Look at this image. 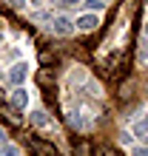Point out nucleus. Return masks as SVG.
I'll return each instance as SVG.
<instances>
[{"instance_id": "f8f14e48", "label": "nucleus", "mask_w": 148, "mask_h": 156, "mask_svg": "<svg viewBox=\"0 0 148 156\" xmlns=\"http://www.w3.org/2000/svg\"><path fill=\"white\" fill-rule=\"evenodd\" d=\"M97 156H117V151H111V148H103V151H100Z\"/></svg>"}, {"instance_id": "9b49d317", "label": "nucleus", "mask_w": 148, "mask_h": 156, "mask_svg": "<svg viewBox=\"0 0 148 156\" xmlns=\"http://www.w3.org/2000/svg\"><path fill=\"white\" fill-rule=\"evenodd\" d=\"M40 62L43 66H54V54L51 51H40Z\"/></svg>"}, {"instance_id": "a211bd4d", "label": "nucleus", "mask_w": 148, "mask_h": 156, "mask_svg": "<svg viewBox=\"0 0 148 156\" xmlns=\"http://www.w3.org/2000/svg\"><path fill=\"white\" fill-rule=\"evenodd\" d=\"M140 125H142V128H145V131H148V119H145V122H140Z\"/></svg>"}, {"instance_id": "9d476101", "label": "nucleus", "mask_w": 148, "mask_h": 156, "mask_svg": "<svg viewBox=\"0 0 148 156\" xmlns=\"http://www.w3.org/2000/svg\"><path fill=\"white\" fill-rule=\"evenodd\" d=\"M83 6H86V9H88V14H91V12H94V9L100 12V9H103L105 3H103V0H83Z\"/></svg>"}, {"instance_id": "f3484780", "label": "nucleus", "mask_w": 148, "mask_h": 156, "mask_svg": "<svg viewBox=\"0 0 148 156\" xmlns=\"http://www.w3.org/2000/svg\"><path fill=\"white\" fill-rule=\"evenodd\" d=\"M137 156H148V148H140V151H137Z\"/></svg>"}, {"instance_id": "f03ea898", "label": "nucleus", "mask_w": 148, "mask_h": 156, "mask_svg": "<svg viewBox=\"0 0 148 156\" xmlns=\"http://www.w3.org/2000/svg\"><path fill=\"white\" fill-rule=\"evenodd\" d=\"M0 114L6 116V122L12 125V128H20V125H23V116H20V111H17V108H12L9 102H6V105H0Z\"/></svg>"}, {"instance_id": "4468645a", "label": "nucleus", "mask_w": 148, "mask_h": 156, "mask_svg": "<svg viewBox=\"0 0 148 156\" xmlns=\"http://www.w3.org/2000/svg\"><path fill=\"white\" fill-rule=\"evenodd\" d=\"M63 6H77V3H83V0H60Z\"/></svg>"}, {"instance_id": "0eeeda50", "label": "nucleus", "mask_w": 148, "mask_h": 156, "mask_svg": "<svg viewBox=\"0 0 148 156\" xmlns=\"http://www.w3.org/2000/svg\"><path fill=\"white\" fill-rule=\"evenodd\" d=\"M74 156H94V145H91L88 139H80L77 145H74Z\"/></svg>"}, {"instance_id": "f257e3e1", "label": "nucleus", "mask_w": 148, "mask_h": 156, "mask_svg": "<svg viewBox=\"0 0 148 156\" xmlns=\"http://www.w3.org/2000/svg\"><path fill=\"white\" fill-rule=\"evenodd\" d=\"M26 145H29L31 156H60V153H57V148H54L51 142L37 139V136H29V139H26Z\"/></svg>"}, {"instance_id": "1a4fd4ad", "label": "nucleus", "mask_w": 148, "mask_h": 156, "mask_svg": "<svg viewBox=\"0 0 148 156\" xmlns=\"http://www.w3.org/2000/svg\"><path fill=\"white\" fill-rule=\"evenodd\" d=\"M0 156H20V151H17L14 145L6 142V145H0Z\"/></svg>"}, {"instance_id": "dca6fc26", "label": "nucleus", "mask_w": 148, "mask_h": 156, "mask_svg": "<svg viewBox=\"0 0 148 156\" xmlns=\"http://www.w3.org/2000/svg\"><path fill=\"white\" fill-rule=\"evenodd\" d=\"M6 139H9V136H6V131H3V128H0V145H6Z\"/></svg>"}, {"instance_id": "2eb2a0df", "label": "nucleus", "mask_w": 148, "mask_h": 156, "mask_svg": "<svg viewBox=\"0 0 148 156\" xmlns=\"http://www.w3.org/2000/svg\"><path fill=\"white\" fill-rule=\"evenodd\" d=\"M6 102H9V99H6V91L0 88V105H6Z\"/></svg>"}, {"instance_id": "39448f33", "label": "nucleus", "mask_w": 148, "mask_h": 156, "mask_svg": "<svg viewBox=\"0 0 148 156\" xmlns=\"http://www.w3.org/2000/svg\"><path fill=\"white\" fill-rule=\"evenodd\" d=\"M54 31H57L60 37H68V34H74V23L68 17H57V20H54Z\"/></svg>"}, {"instance_id": "423d86ee", "label": "nucleus", "mask_w": 148, "mask_h": 156, "mask_svg": "<svg viewBox=\"0 0 148 156\" xmlns=\"http://www.w3.org/2000/svg\"><path fill=\"white\" fill-rule=\"evenodd\" d=\"M26 74H29V66H26V62H17V66L12 68V74H9V77H12L14 85H20V82L26 80Z\"/></svg>"}, {"instance_id": "ddd939ff", "label": "nucleus", "mask_w": 148, "mask_h": 156, "mask_svg": "<svg viewBox=\"0 0 148 156\" xmlns=\"http://www.w3.org/2000/svg\"><path fill=\"white\" fill-rule=\"evenodd\" d=\"M9 3H12V9H23V3H26V0H9Z\"/></svg>"}, {"instance_id": "7ed1b4c3", "label": "nucleus", "mask_w": 148, "mask_h": 156, "mask_svg": "<svg viewBox=\"0 0 148 156\" xmlns=\"http://www.w3.org/2000/svg\"><path fill=\"white\" fill-rule=\"evenodd\" d=\"M100 26V17L97 14H83L77 23H74V29H80V31H94Z\"/></svg>"}, {"instance_id": "6ab92c4d", "label": "nucleus", "mask_w": 148, "mask_h": 156, "mask_svg": "<svg viewBox=\"0 0 148 156\" xmlns=\"http://www.w3.org/2000/svg\"><path fill=\"white\" fill-rule=\"evenodd\" d=\"M145 37H148V23H145Z\"/></svg>"}, {"instance_id": "20e7f679", "label": "nucleus", "mask_w": 148, "mask_h": 156, "mask_svg": "<svg viewBox=\"0 0 148 156\" xmlns=\"http://www.w3.org/2000/svg\"><path fill=\"white\" fill-rule=\"evenodd\" d=\"M9 105L17 108V111H20V108H26V105H29V91H26V88L12 91V99H9Z\"/></svg>"}, {"instance_id": "6e6552de", "label": "nucleus", "mask_w": 148, "mask_h": 156, "mask_svg": "<svg viewBox=\"0 0 148 156\" xmlns=\"http://www.w3.org/2000/svg\"><path fill=\"white\" fill-rule=\"evenodd\" d=\"M29 122L37 125V128H46V125H49V114H46V111H31L29 114Z\"/></svg>"}]
</instances>
